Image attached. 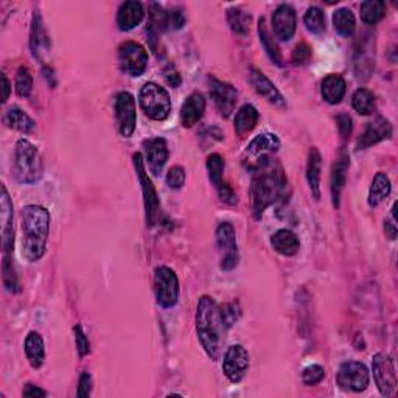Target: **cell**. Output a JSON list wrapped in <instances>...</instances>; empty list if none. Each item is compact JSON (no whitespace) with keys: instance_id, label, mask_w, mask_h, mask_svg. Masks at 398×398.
<instances>
[{"instance_id":"1","label":"cell","mask_w":398,"mask_h":398,"mask_svg":"<svg viewBox=\"0 0 398 398\" xmlns=\"http://www.w3.org/2000/svg\"><path fill=\"white\" fill-rule=\"evenodd\" d=\"M288 179L282 164L272 154L262 156L260 161L252 166V215L262 219L268 207L285 198Z\"/></svg>"},{"instance_id":"2","label":"cell","mask_w":398,"mask_h":398,"mask_svg":"<svg viewBox=\"0 0 398 398\" xmlns=\"http://www.w3.org/2000/svg\"><path fill=\"white\" fill-rule=\"evenodd\" d=\"M194 322H196V333L202 349L212 361H218L227 327L221 314V307L214 297L202 296L198 300Z\"/></svg>"},{"instance_id":"3","label":"cell","mask_w":398,"mask_h":398,"mask_svg":"<svg viewBox=\"0 0 398 398\" xmlns=\"http://www.w3.org/2000/svg\"><path fill=\"white\" fill-rule=\"evenodd\" d=\"M50 234V212L36 204L22 209V257L39 262L47 251Z\"/></svg>"},{"instance_id":"4","label":"cell","mask_w":398,"mask_h":398,"mask_svg":"<svg viewBox=\"0 0 398 398\" xmlns=\"http://www.w3.org/2000/svg\"><path fill=\"white\" fill-rule=\"evenodd\" d=\"M44 164L39 148L30 140L19 139L14 148V178L19 184L33 185L41 181Z\"/></svg>"},{"instance_id":"5","label":"cell","mask_w":398,"mask_h":398,"mask_svg":"<svg viewBox=\"0 0 398 398\" xmlns=\"http://www.w3.org/2000/svg\"><path fill=\"white\" fill-rule=\"evenodd\" d=\"M141 112L154 121H164L171 112V99L165 87L157 83H145L139 92Z\"/></svg>"},{"instance_id":"6","label":"cell","mask_w":398,"mask_h":398,"mask_svg":"<svg viewBox=\"0 0 398 398\" xmlns=\"http://www.w3.org/2000/svg\"><path fill=\"white\" fill-rule=\"evenodd\" d=\"M132 164H134L137 179L141 187V194H144V204H145V217H146V224L148 227H154L157 224L159 215H161V202H159V196L153 181L149 179V174L146 171L145 159L141 153L132 154Z\"/></svg>"},{"instance_id":"7","label":"cell","mask_w":398,"mask_h":398,"mask_svg":"<svg viewBox=\"0 0 398 398\" xmlns=\"http://www.w3.org/2000/svg\"><path fill=\"white\" fill-rule=\"evenodd\" d=\"M154 296L162 308H173L179 300V279L168 267H157L154 271Z\"/></svg>"},{"instance_id":"8","label":"cell","mask_w":398,"mask_h":398,"mask_svg":"<svg viewBox=\"0 0 398 398\" xmlns=\"http://www.w3.org/2000/svg\"><path fill=\"white\" fill-rule=\"evenodd\" d=\"M217 247L219 254V268L232 271L238 264V246L234 226L229 221H223L217 227Z\"/></svg>"},{"instance_id":"9","label":"cell","mask_w":398,"mask_h":398,"mask_svg":"<svg viewBox=\"0 0 398 398\" xmlns=\"http://www.w3.org/2000/svg\"><path fill=\"white\" fill-rule=\"evenodd\" d=\"M114 112H116V123L119 134L129 139L136 131L137 125V108L132 94L123 91L114 99Z\"/></svg>"},{"instance_id":"10","label":"cell","mask_w":398,"mask_h":398,"mask_svg":"<svg viewBox=\"0 0 398 398\" xmlns=\"http://www.w3.org/2000/svg\"><path fill=\"white\" fill-rule=\"evenodd\" d=\"M119 66L129 76L144 75L148 66V51L139 42L128 41L119 47Z\"/></svg>"},{"instance_id":"11","label":"cell","mask_w":398,"mask_h":398,"mask_svg":"<svg viewBox=\"0 0 398 398\" xmlns=\"http://www.w3.org/2000/svg\"><path fill=\"white\" fill-rule=\"evenodd\" d=\"M336 383L344 391L362 392L366 391L370 383L369 369L359 361H346L342 362L338 374H336Z\"/></svg>"},{"instance_id":"12","label":"cell","mask_w":398,"mask_h":398,"mask_svg":"<svg viewBox=\"0 0 398 398\" xmlns=\"http://www.w3.org/2000/svg\"><path fill=\"white\" fill-rule=\"evenodd\" d=\"M372 372L375 384L383 397H391L397 389V372L394 359L387 353H377L372 358Z\"/></svg>"},{"instance_id":"13","label":"cell","mask_w":398,"mask_h":398,"mask_svg":"<svg viewBox=\"0 0 398 398\" xmlns=\"http://www.w3.org/2000/svg\"><path fill=\"white\" fill-rule=\"evenodd\" d=\"M249 353L242 344H234L224 353L223 359V374L229 382L237 384L246 377L249 370Z\"/></svg>"},{"instance_id":"14","label":"cell","mask_w":398,"mask_h":398,"mask_svg":"<svg viewBox=\"0 0 398 398\" xmlns=\"http://www.w3.org/2000/svg\"><path fill=\"white\" fill-rule=\"evenodd\" d=\"M30 50H31V55L34 59L39 61L42 66L47 64V58L51 50V41H50V34L46 29V25H44L42 16L38 10L33 13V19H31Z\"/></svg>"},{"instance_id":"15","label":"cell","mask_w":398,"mask_h":398,"mask_svg":"<svg viewBox=\"0 0 398 398\" xmlns=\"http://www.w3.org/2000/svg\"><path fill=\"white\" fill-rule=\"evenodd\" d=\"M210 84V96L212 100L215 101L217 109L223 117H231L232 112L235 111L237 100H238V92L232 84H229L226 81H221V79L210 76L209 78Z\"/></svg>"},{"instance_id":"16","label":"cell","mask_w":398,"mask_h":398,"mask_svg":"<svg viewBox=\"0 0 398 398\" xmlns=\"http://www.w3.org/2000/svg\"><path fill=\"white\" fill-rule=\"evenodd\" d=\"M0 219H2V247L4 257H11L14 249V214H13V202L5 185H2V196H0Z\"/></svg>"},{"instance_id":"17","label":"cell","mask_w":398,"mask_h":398,"mask_svg":"<svg viewBox=\"0 0 398 398\" xmlns=\"http://www.w3.org/2000/svg\"><path fill=\"white\" fill-rule=\"evenodd\" d=\"M144 149H145V165L148 166L149 173L153 176H161L164 168L166 165L168 156H170V151H168V145L166 140L162 137H151L144 141Z\"/></svg>"},{"instance_id":"18","label":"cell","mask_w":398,"mask_h":398,"mask_svg":"<svg viewBox=\"0 0 398 398\" xmlns=\"http://www.w3.org/2000/svg\"><path fill=\"white\" fill-rule=\"evenodd\" d=\"M297 29V16L294 8L288 4H282L272 13V31L279 41H289L294 36Z\"/></svg>"},{"instance_id":"19","label":"cell","mask_w":398,"mask_h":398,"mask_svg":"<svg viewBox=\"0 0 398 398\" xmlns=\"http://www.w3.org/2000/svg\"><path fill=\"white\" fill-rule=\"evenodd\" d=\"M249 81L252 87L263 99H267L268 103L277 106V108H287V100L282 92L277 89V86L274 84L271 79L264 75L262 70L252 67L249 70Z\"/></svg>"},{"instance_id":"20","label":"cell","mask_w":398,"mask_h":398,"mask_svg":"<svg viewBox=\"0 0 398 398\" xmlns=\"http://www.w3.org/2000/svg\"><path fill=\"white\" fill-rule=\"evenodd\" d=\"M349 166H350L349 153L342 148L338 159L334 161V165L332 168V176H330V191H332L333 207L336 209H338L341 204V194L344 187H346Z\"/></svg>"},{"instance_id":"21","label":"cell","mask_w":398,"mask_h":398,"mask_svg":"<svg viewBox=\"0 0 398 398\" xmlns=\"http://www.w3.org/2000/svg\"><path fill=\"white\" fill-rule=\"evenodd\" d=\"M392 134H394V129L391 121L386 120L384 117H378L374 121H370L366 126L364 132L359 136L357 141V149H366L374 146L379 144V141L391 139Z\"/></svg>"},{"instance_id":"22","label":"cell","mask_w":398,"mask_h":398,"mask_svg":"<svg viewBox=\"0 0 398 398\" xmlns=\"http://www.w3.org/2000/svg\"><path fill=\"white\" fill-rule=\"evenodd\" d=\"M168 25H170L168 24V13L164 10V8L156 2L149 4L148 41L154 53H157V50H159V38H161L162 33H165Z\"/></svg>"},{"instance_id":"23","label":"cell","mask_w":398,"mask_h":398,"mask_svg":"<svg viewBox=\"0 0 398 398\" xmlns=\"http://www.w3.org/2000/svg\"><path fill=\"white\" fill-rule=\"evenodd\" d=\"M144 16H145L144 5L137 2V0H128V2H123L117 11L119 30L121 31L134 30L136 26L144 21Z\"/></svg>"},{"instance_id":"24","label":"cell","mask_w":398,"mask_h":398,"mask_svg":"<svg viewBox=\"0 0 398 398\" xmlns=\"http://www.w3.org/2000/svg\"><path fill=\"white\" fill-rule=\"evenodd\" d=\"M206 111V100L202 94L193 92L191 95L187 96V100L184 101L181 108V125L184 128H191L196 125V123L202 119Z\"/></svg>"},{"instance_id":"25","label":"cell","mask_w":398,"mask_h":398,"mask_svg":"<svg viewBox=\"0 0 398 398\" xmlns=\"http://www.w3.org/2000/svg\"><path fill=\"white\" fill-rule=\"evenodd\" d=\"M321 170H322L321 151L317 148H312L308 153L307 182L316 201L321 199Z\"/></svg>"},{"instance_id":"26","label":"cell","mask_w":398,"mask_h":398,"mask_svg":"<svg viewBox=\"0 0 398 398\" xmlns=\"http://www.w3.org/2000/svg\"><path fill=\"white\" fill-rule=\"evenodd\" d=\"M24 352L26 361L33 369H41L46 361V346H44L42 336L38 332H30L24 342Z\"/></svg>"},{"instance_id":"27","label":"cell","mask_w":398,"mask_h":398,"mask_svg":"<svg viewBox=\"0 0 398 398\" xmlns=\"http://www.w3.org/2000/svg\"><path fill=\"white\" fill-rule=\"evenodd\" d=\"M271 246L274 251L283 255V257H293V255L299 252L300 242L299 237L293 231H289V229H280V231L272 234Z\"/></svg>"},{"instance_id":"28","label":"cell","mask_w":398,"mask_h":398,"mask_svg":"<svg viewBox=\"0 0 398 398\" xmlns=\"http://www.w3.org/2000/svg\"><path fill=\"white\" fill-rule=\"evenodd\" d=\"M346 91H347L346 79L338 74L327 75L321 83V95L329 104L341 103L344 95H346Z\"/></svg>"},{"instance_id":"29","label":"cell","mask_w":398,"mask_h":398,"mask_svg":"<svg viewBox=\"0 0 398 398\" xmlns=\"http://www.w3.org/2000/svg\"><path fill=\"white\" fill-rule=\"evenodd\" d=\"M280 149V139L271 132H263L251 140L246 148V154L249 157H262L277 153Z\"/></svg>"},{"instance_id":"30","label":"cell","mask_w":398,"mask_h":398,"mask_svg":"<svg viewBox=\"0 0 398 398\" xmlns=\"http://www.w3.org/2000/svg\"><path fill=\"white\" fill-rule=\"evenodd\" d=\"M259 111L252 104H244L240 108V111L237 112V116L234 119V126L237 136L244 137L255 129L259 123Z\"/></svg>"},{"instance_id":"31","label":"cell","mask_w":398,"mask_h":398,"mask_svg":"<svg viewBox=\"0 0 398 398\" xmlns=\"http://www.w3.org/2000/svg\"><path fill=\"white\" fill-rule=\"evenodd\" d=\"M392 191V184L389 176L383 171H379L375 174V178L372 181V185H370L369 190V206L370 207H377L382 204V202L391 194Z\"/></svg>"},{"instance_id":"32","label":"cell","mask_w":398,"mask_h":398,"mask_svg":"<svg viewBox=\"0 0 398 398\" xmlns=\"http://www.w3.org/2000/svg\"><path fill=\"white\" fill-rule=\"evenodd\" d=\"M5 123L11 129L19 131L22 134H31L34 128H36V121H34L25 111L17 108V106H13V108L6 111Z\"/></svg>"},{"instance_id":"33","label":"cell","mask_w":398,"mask_h":398,"mask_svg":"<svg viewBox=\"0 0 398 398\" xmlns=\"http://www.w3.org/2000/svg\"><path fill=\"white\" fill-rule=\"evenodd\" d=\"M227 22L231 25V30L237 36L246 38L251 31V22L252 16L244 11L240 6H232L227 10Z\"/></svg>"},{"instance_id":"34","label":"cell","mask_w":398,"mask_h":398,"mask_svg":"<svg viewBox=\"0 0 398 398\" xmlns=\"http://www.w3.org/2000/svg\"><path fill=\"white\" fill-rule=\"evenodd\" d=\"M259 36H260V42H262V47L267 51L268 58L272 61L274 64L282 66L283 63V58H282V51L277 46V42L272 39L271 33L267 26V19L264 17H260L259 19Z\"/></svg>"},{"instance_id":"35","label":"cell","mask_w":398,"mask_h":398,"mask_svg":"<svg viewBox=\"0 0 398 398\" xmlns=\"http://www.w3.org/2000/svg\"><path fill=\"white\" fill-rule=\"evenodd\" d=\"M332 21H333L334 30L344 38H350L357 30L355 14H353L349 8H339V10H336L333 13Z\"/></svg>"},{"instance_id":"36","label":"cell","mask_w":398,"mask_h":398,"mask_svg":"<svg viewBox=\"0 0 398 398\" xmlns=\"http://www.w3.org/2000/svg\"><path fill=\"white\" fill-rule=\"evenodd\" d=\"M361 19L369 25L378 24L383 19L386 14V4L383 0H369V2H362L359 5Z\"/></svg>"},{"instance_id":"37","label":"cell","mask_w":398,"mask_h":398,"mask_svg":"<svg viewBox=\"0 0 398 398\" xmlns=\"http://www.w3.org/2000/svg\"><path fill=\"white\" fill-rule=\"evenodd\" d=\"M352 106L359 116H370L375 111V95L370 92L369 89H361L355 91L352 96Z\"/></svg>"},{"instance_id":"38","label":"cell","mask_w":398,"mask_h":398,"mask_svg":"<svg viewBox=\"0 0 398 398\" xmlns=\"http://www.w3.org/2000/svg\"><path fill=\"white\" fill-rule=\"evenodd\" d=\"M207 173H209V179L210 182L214 184V187L218 190L221 185L224 184L223 181V173H224V159L221 154L214 153L207 157Z\"/></svg>"},{"instance_id":"39","label":"cell","mask_w":398,"mask_h":398,"mask_svg":"<svg viewBox=\"0 0 398 398\" xmlns=\"http://www.w3.org/2000/svg\"><path fill=\"white\" fill-rule=\"evenodd\" d=\"M304 24L307 30L313 34H322L325 31V14L319 6H309L305 16Z\"/></svg>"},{"instance_id":"40","label":"cell","mask_w":398,"mask_h":398,"mask_svg":"<svg viewBox=\"0 0 398 398\" xmlns=\"http://www.w3.org/2000/svg\"><path fill=\"white\" fill-rule=\"evenodd\" d=\"M16 94L22 96V99H29L33 91V76L29 67L21 66L16 72V81H14Z\"/></svg>"},{"instance_id":"41","label":"cell","mask_w":398,"mask_h":398,"mask_svg":"<svg viewBox=\"0 0 398 398\" xmlns=\"http://www.w3.org/2000/svg\"><path fill=\"white\" fill-rule=\"evenodd\" d=\"M4 287L8 293H19V282H17L16 271L11 257H4Z\"/></svg>"},{"instance_id":"42","label":"cell","mask_w":398,"mask_h":398,"mask_svg":"<svg viewBox=\"0 0 398 398\" xmlns=\"http://www.w3.org/2000/svg\"><path fill=\"white\" fill-rule=\"evenodd\" d=\"M325 378V369L319 364H312L302 370V383L305 386H316Z\"/></svg>"},{"instance_id":"43","label":"cell","mask_w":398,"mask_h":398,"mask_svg":"<svg viewBox=\"0 0 398 398\" xmlns=\"http://www.w3.org/2000/svg\"><path fill=\"white\" fill-rule=\"evenodd\" d=\"M185 179H187V174L181 165H174L166 173V185L173 190H181L185 185Z\"/></svg>"},{"instance_id":"44","label":"cell","mask_w":398,"mask_h":398,"mask_svg":"<svg viewBox=\"0 0 398 398\" xmlns=\"http://www.w3.org/2000/svg\"><path fill=\"white\" fill-rule=\"evenodd\" d=\"M74 334H75V344H76L78 355L81 358L89 355V353H91V342H89V338L86 336V333L83 332L81 325L74 327Z\"/></svg>"},{"instance_id":"45","label":"cell","mask_w":398,"mask_h":398,"mask_svg":"<svg viewBox=\"0 0 398 398\" xmlns=\"http://www.w3.org/2000/svg\"><path fill=\"white\" fill-rule=\"evenodd\" d=\"M312 55H313L312 47H309L308 44L302 42V44H299V46H296L293 53H291V63L296 66H304L308 63Z\"/></svg>"},{"instance_id":"46","label":"cell","mask_w":398,"mask_h":398,"mask_svg":"<svg viewBox=\"0 0 398 398\" xmlns=\"http://www.w3.org/2000/svg\"><path fill=\"white\" fill-rule=\"evenodd\" d=\"M221 314H223L224 324L229 330L238 321V317H240V307H238L237 302L227 304L224 307H221Z\"/></svg>"},{"instance_id":"47","label":"cell","mask_w":398,"mask_h":398,"mask_svg":"<svg viewBox=\"0 0 398 398\" xmlns=\"http://www.w3.org/2000/svg\"><path fill=\"white\" fill-rule=\"evenodd\" d=\"M92 391V377L89 372H83L81 377H79L78 382V391H76V397L78 398H86L91 395Z\"/></svg>"},{"instance_id":"48","label":"cell","mask_w":398,"mask_h":398,"mask_svg":"<svg viewBox=\"0 0 398 398\" xmlns=\"http://www.w3.org/2000/svg\"><path fill=\"white\" fill-rule=\"evenodd\" d=\"M168 24H170L171 29L181 30L185 25V14L181 8H173V10L168 13Z\"/></svg>"},{"instance_id":"49","label":"cell","mask_w":398,"mask_h":398,"mask_svg":"<svg viewBox=\"0 0 398 398\" xmlns=\"http://www.w3.org/2000/svg\"><path fill=\"white\" fill-rule=\"evenodd\" d=\"M336 121H338V129H339V134L342 136V139L350 137L353 126H352V119L349 114H339Z\"/></svg>"},{"instance_id":"50","label":"cell","mask_w":398,"mask_h":398,"mask_svg":"<svg viewBox=\"0 0 398 398\" xmlns=\"http://www.w3.org/2000/svg\"><path fill=\"white\" fill-rule=\"evenodd\" d=\"M218 194H219V199L226 202V204H231V206H235L237 202H238V198H237V194L234 193V190L229 187L227 184H223L221 187L217 190Z\"/></svg>"},{"instance_id":"51","label":"cell","mask_w":398,"mask_h":398,"mask_svg":"<svg viewBox=\"0 0 398 398\" xmlns=\"http://www.w3.org/2000/svg\"><path fill=\"white\" fill-rule=\"evenodd\" d=\"M22 395L26 397V398H44V397H47V392L44 391V389L29 383V384L24 386Z\"/></svg>"},{"instance_id":"52","label":"cell","mask_w":398,"mask_h":398,"mask_svg":"<svg viewBox=\"0 0 398 398\" xmlns=\"http://www.w3.org/2000/svg\"><path fill=\"white\" fill-rule=\"evenodd\" d=\"M165 79H166V83L170 84L171 87H179L181 81H182L179 72H178V70H174L173 66L165 69Z\"/></svg>"},{"instance_id":"53","label":"cell","mask_w":398,"mask_h":398,"mask_svg":"<svg viewBox=\"0 0 398 398\" xmlns=\"http://www.w3.org/2000/svg\"><path fill=\"white\" fill-rule=\"evenodd\" d=\"M2 83H4V95H2V103H6L8 99H10L11 95V83L10 79L6 78L5 74H2Z\"/></svg>"},{"instance_id":"54","label":"cell","mask_w":398,"mask_h":398,"mask_svg":"<svg viewBox=\"0 0 398 398\" xmlns=\"http://www.w3.org/2000/svg\"><path fill=\"white\" fill-rule=\"evenodd\" d=\"M384 231H386V235L391 238V240H395L397 238V224H395V221H389V219H386L384 221Z\"/></svg>"}]
</instances>
